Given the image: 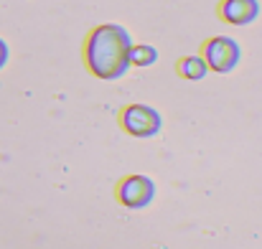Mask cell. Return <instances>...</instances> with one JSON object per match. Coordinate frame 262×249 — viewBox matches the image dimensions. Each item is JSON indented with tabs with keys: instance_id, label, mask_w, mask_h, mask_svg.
<instances>
[{
	"instance_id": "cell-1",
	"label": "cell",
	"mask_w": 262,
	"mask_h": 249,
	"mask_svg": "<svg viewBox=\"0 0 262 249\" xmlns=\"http://www.w3.org/2000/svg\"><path fill=\"white\" fill-rule=\"evenodd\" d=\"M130 33L117 23L94 26L84 41V64L89 74L104 82H115L130 69Z\"/></svg>"
},
{
	"instance_id": "cell-2",
	"label": "cell",
	"mask_w": 262,
	"mask_h": 249,
	"mask_svg": "<svg viewBox=\"0 0 262 249\" xmlns=\"http://www.w3.org/2000/svg\"><path fill=\"white\" fill-rule=\"evenodd\" d=\"M201 59L206 61L209 72L216 74H229L237 69L239 59H242V49L234 38L229 36H214L209 41H204L201 46Z\"/></svg>"
},
{
	"instance_id": "cell-3",
	"label": "cell",
	"mask_w": 262,
	"mask_h": 249,
	"mask_svg": "<svg viewBox=\"0 0 262 249\" xmlns=\"http://www.w3.org/2000/svg\"><path fill=\"white\" fill-rule=\"evenodd\" d=\"M120 127L133 138H156L163 127V117L150 104H127L120 112Z\"/></svg>"
},
{
	"instance_id": "cell-4",
	"label": "cell",
	"mask_w": 262,
	"mask_h": 249,
	"mask_svg": "<svg viewBox=\"0 0 262 249\" xmlns=\"http://www.w3.org/2000/svg\"><path fill=\"white\" fill-rule=\"evenodd\" d=\"M115 198L125 206V209H133V211H140L145 206L153 203L156 198V180L143 175V173H135V175H125L117 188H115Z\"/></svg>"
},
{
	"instance_id": "cell-5",
	"label": "cell",
	"mask_w": 262,
	"mask_h": 249,
	"mask_svg": "<svg viewBox=\"0 0 262 249\" xmlns=\"http://www.w3.org/2000/svg\"><path fill=\"white\" fill-rule=\"evenodd\" d=\"M216 13L229 26H247V23L257 20L260 3L257 0H222L216 5Z\"/></svg>"
},
{
	"instance_id": "cell-6",
	"label": "cell",
	"mask_w": 262,
	"mask_h": 249,
	"mask_svg": "<svg viewBox=\"0 0 262 249\" xmlns=\"http://www.w3.org/2000/svg\"><path fill=\"white\" fill-rule=\"evenodd\" d=\"M176 72H178V77H183L188 82H201L209 74V66L201 56H183V59H178Z\"/></svg>"
},
{
	"instance_id": "cell-7",
	"label": "cell",
	"mask_w": 262,
	"mask_h": 249,
	"mask_svg": "<svg viewBox=\"0 0 262 249\" xmlns=\"http://www.w3.org/2000/svg\"><path fill=\"white\" fill-rule=\"evenodd\" d=\"M156 61H158L156 46H150V43H133V49H130V66L145 69V66H153Z\"/></svg>"
},
{
	"instance_id": "cell-8",
	"label": "cell",
	"mask_w": 262,
	"mask_h": 249,
	"mask_svg": "<svg viewBox=\"0 0 262 249\" xmlns=\"http://www.w3.org/2000/svg\"><path fill=\"white\" fill-rule=\"evenodd\" d=\"M8 56H10V51H8V43L0 38V69L8 64Z\"/></svg>"
}]
</instances>
